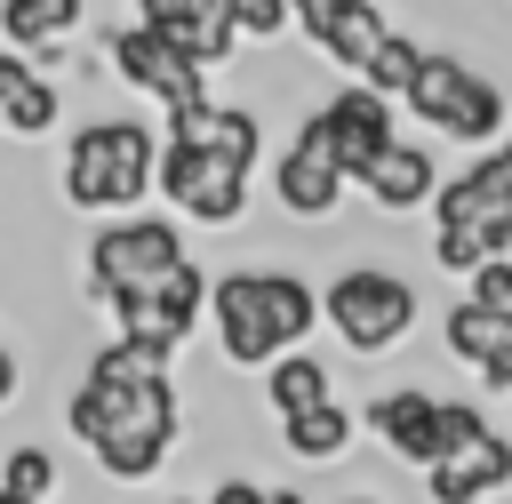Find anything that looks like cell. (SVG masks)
<instances>
[{"instance_id": "cell-16", "label": "cell", "mask_w": 512, "mask_h": 504, "mask_svg": "<svg viewBox=\"0 0 512 504\" xmlns=\"http://www.w3.org/2000/svg\"><path fill=\"white\" fill-rule=\"evenodd\" d=\"M360 192H368L384 216H408V208H424V200L440 192V168H432V152H424V144H400V136H392V144H384V160L360 176Z\"/></svg>"}, {"instance_id": "cell-19", "label": "cell", "mask_w": 512, "mask_h": 504, "mask_svg": "<svg viewBox=\"0 0 512 504\" xmlns=\"http://www.w3.org/2000/svg\"><path fill=\"white\" fill-rule=\"evenodd\" d=\"M88 16V0H0V40L8 48H56L72 40Z\"/></svg>"}, {"instance_id": "cell-21", "label": "cell", "mask_w": 512, "mask_h": 504, "mask_svg": "<svg viewBox=\"0 0 512 504\" xmlns=\"http://www.w3.org/2000/svg\"><path fill=\"white\" fill-rule=\"evenodd\" d=\"M320 400H336V392H328V368L288 344V352L264 368V408H272V416H296V408H320Z\"/></svg>"}, {"instance_id": "cell-15", "label": "cell", "mask_w": 512, "mask_h": 504, "mask_svg": "<svg viewBox=\"0 0 512 504\" xmlns=\"http://www.w3.org/2000/svg\"><path fill=\"white\" fill-rule=\"evenodd\" d=\"M464 216H512V144H488L456 184L432 192V224H464Z\"/></svg>"}, {"instance_id": "cell-31", "label": "cell", "mask_w": 512, "mask_h": 504, "mask_svg": "<svg viewBox=\"0 0 512 504\" xmlns=\"http://www.w3.org/2000/svg\"><path fill=\"white\" fill-rule=\"evenodd\" d=\"M8 400H16V352L0 344V408H8Z\"/></svg>"}, {"instance_id": "cell-4", "label": "cell", "mask_w": 512, "mask_h": 504, "mask_svg": "<svg viewBox=\"0 0 512 504\" xmlns=\"http://www.w3.org/2000/svg\"><path fill=\"white\" fill-rule=\"evenodd\" d=\"M400 104H408L424 128L456 136V144H496V128H504V96H496L472 64H456V56H424Z\"/></svg>"}, {"instance_id": "cell-26", "label": "cell", "mask_w": 512, "mask_h": 504, "mask_svg": "<svg viewBox=\"0 0 512 504\" xmlns=\"http://www.w3.org/2000/svg\"><path fill=\"white\" fill-rule=\"evenodd\" d=\"M416 64H424V48H416V40H408V32L392 24V40H384V48L368 56V72H360V80H368V88H384V96H408Z\"/></svg>"}, {"instance_id": "cell-33", "label": "cell", "mask_w": 512, "mask_h": 504, "mask_svg": "<svg viewBox=\"0 0 512 504\" xmlns=\"http://www.w3.org/2000/svg\"><path fill=\"white\" fill-rule=\"evenodd\" d=\"M344 504H376V496H344Z\"/></svg>"}, {"instance_id": "cell-29", "label": "cell", "mask_w": 512, "mask_h": 504, "mask_svg": "<svg viewBox=\"0 0 512 504\" xmlns=\"http://www.w3.org/2000/svg\"><path fill=\"white\" fill-rule=\"evenodd\" d=\"M264 496H272V488H256V480H240V472H232V480H216V496H208V504H264Z\"/></svg>"}, {"instance_id": "cell-23", "label": "cell", "mask_w": 512, "mask_h": 504, "mask_svg": "<svg viewBox=\"0 0 512 504\" xmlns=\"http://www.w3.org/2000/svg\"><path fill=\"white\" fill-rule=\"evenodd\" d=\"M56 120H64V88L40 80V72H24V80L0 96V128H8V136H48Z\"/></svg>"}, {"instance_id": "cell-34", "label": "cell", "mask_w": 512, "mask_h": 504, "mask_svg": "<svg viewBox=\"0 0 512 504\" xmlns=\"http://www.w3.org/2000/svg\"><path fill=\"white\" fill-rule=\"evenodd\" d=\"M0 504H24V496H0Z\"/></svg>"}, {"instance_id": "cell-1", "label": "cell", "mask_w": 512, "mask_h": 504, "mask_svg": "<svg viewBox=\"0 0 512 504\" xmlns=\"http://www.w3.org/2000/svg\"><path fill=\"white\" fill-rule=\"evenodd\" d=\"M160 184V136L144 120H88L64 144V200L80 216H120Z\"/></svg>"}, {"instance_id": "cell-17", "label": "cell", "mask_w": 512, "mask_h": 504, "mask_svg": "<svg viewBox=\"0 0 512 504\" xmlns=\"http://www.w3.org/2000/svg\"><path fill=\"white\" fill-rule=\"evenodd\" d=\"M384 40H392V24L376 16V0H352V8H336V16H328V24L312 32V48H320V56H336V64L352 72V80L368 72V56H376Z\"/></svg>"}, {"instance_id": "cell-18", "label": "cell", "mask_w": 512, "mask_h": 504, "mask_svg": "<svg viewBox=\"0 0 512 504\" xmlns=\"http://www.w3.org/2000/svg\"><path fill=\"white\" fill-rule=\"evenodd\" d=\"M512 248V216H464V224H440L432 232V256H440V272H456V280H472L488 256H504Z\"/></svg>"}, {"instance_id": "cell-11", "label": "cell", "mask_w": 512, "mask_h": 504, "mask_svg": "<svg viewBox=\"0 0 512 504\" xmlns=\"http://www.w3.org/2000/svg\"><path fill=\"white\" fill-rule=\"evenodd\" d=\"M320 128H328L336 168L360 184V176L384 160V144H392V96L360 80V88H344V96H328V104H320Z\"/></svg>"}, {"instance_id": "cell-32", "label": "cell", "mask_w": 512, "mask_h": 504, "mask_svg": "<svg viewBox=\"0 0 512 504\" xmlns=\"http://www.w3.org/2000/svg\"><path fill=\"white\" fill-rule=\"evenodd\" d=\"M264 504H304V496H296V488H272V496H264Z\"/></svg>"}, {"instance_id": "cell-5", "label": "cell", "mask_w": 512, "mask_h": 504, "mask_svg": "<svg viewBox=\"0 0 512 504\" xmlns=\"http://www.w3.org/2000/svg\"><path fill=\"white\" fill-rule=\"evenodd\" d=\"M168 264H184V232L168 216H120L88 240V296L112 304L128 288H152Z\"/></svg>"}, {"instance_id": "cell-3", "label": "cell", "mask_w": 512, "mask_h": 504, "mask_svg": "<svg viewBox=\"0 0 512 504\" xmlns=\"http://www.w3.org/2000/svg\"><path fill=\"white\" fill-rule=\"evenodd\" d=\"M320 320L352 344V352H392L408 328H416V288L376 272V264H352L320 288Z\"/></svg>"}, {"instance_id": "cell-10", "label": "cell", "mask_w": 512, "mask_h": 504, "mask_svg": "<svg viewBox=\"0 0 512 504\" xmlns=\"http://www.w3.org/2000/svg\"><path fill=\"white\" fill-rule=\"evenodd\" d=\"M344 168H336V152H328V128H320V112L296 128V144L280 152V168H272V200L288 208V216H304V224H328L336 208H344Z\"/></svg>"}, {"instance_id": "cell-27", "label": "cell", "mask_w": 512, "mask_h": 504, "mask_svg": "<svg viewBox=\"0 0 512 504\" xmlns=\"http://www.w3.org/2000/svg\"><path fill=\"white\" fill-rule=\"evenodd\" d=\"M232 16H240V32H256V40H272V32H288V0H224Z\"/></svg>"}, {"instance_id": "cell-14", "label": "cell", "mask_w": 512, "mask_h": 504, "mask_svg": "<svg viewBox=\"0 0 512 504\" xmlns=\"http://www.w3.org/2000/svg\"><path fill=\"white\" fill-rule=\"evenodd\" d=\"M168 136H184V144H208V152H224V160H240V168H256V144H264L256 112H240V104H216V96L168 104Z\"/></svg>"}, {"instance_id": "cell-9", "label": "cell", "mask_w": 512, "mask_h": 504, "mask_svg": "<svg viewBox=\"0 0 512 504\" xmlns=\"http://www.w3.org/2000/svg\"><path fill=\"white\" fill-rule=\"evenodd\" d=\"M208 320H216V336H224V360H232V368H272V360L288 352L264 272H224V280L208 288Z\"/></svg>"}, {"instance_id": "cell-24", "label": "cell", "mask_w": 512, "mask_h": 504, "mask_svg": "<svg viewBox=\"0 0 512 504\" xmlns=\"http://www.w3.org/2000/svg\"><path fill=\"white\" fill-rule=\"evenodd\" d=\"M264 288H272L280 336H288V344H304V336H312V320H320V296H312V280H296V272H264Z\"/></svg>"}, {"instance_id": "cell-28", "label": "cell", "mask_w": 512, "mask_h": 504, "mask_svg": "<svg viewBox=\"0 0 512 504\" xmlns=\"http://www.w3.org/2000/svg\"><path fill=\"white\" fill-rule=\"evenodd\" d=\"M200 8H208V0H136V16H144V24H160V32H168V24H184V16H200Z\"/></svg>"}, {"instance_id": "cell-22", "label": "cell", "mask_w": 512, "mask_h": 504, "mask_svg": "<svg viewBox=\"0 0 512 504\" xmlns=\"http://www.w3.org/2000/svg\"><path fill=\"white\" fill-rule=\"evenodd\" d=\"M280 440H288V456L328 464V456H344V448H352V408H336V400L296 408V416H280Z\"/></svg>"}, {"instance_id": "cell-2", "label": "cell", "mask_w": 512, "mask_h": 504, "mask_svg": "<svg viewBox=\"0 0 512 504\" xmlns=\"http://www.w3.org/2000/svg\"><path fill=\"white\" fill-rule=\"evenodd\" d=\"M104 392H112V384H104ZM176 432H184V408H176V384H168V376H144V384H128V392H112V424H104V440H96L104 480H152L160 456L176 448Z\"/></svg>"}, {"instance_id": "cell-13", "label": "cell", "mask_w": 512, "mask_h": 504, "mask_svg": "<svg viewBox=\"0 0 512 504\" xmlns=\"http://www.w3.org/2000/svg\"><path fill=\"white\" fill-rule=\"evenodd\" d=\"M504 480H512V440H504V432H480L472 448L424 464V496H432V504H480V496H496Z\"/></svg>"}, {"instance_id": "cell-30", "label": "cell", "mask_w": 512, "mask_h": 504, "mask_svg": "<svg viewBox=\"0 0 512 504\" xmlns=\"http://www.w3.org/2000/svg\"><path fill=\"white\" fill-rule=\"evenodd\" d=\"M288 8H296V24H304V32H320V24H328L336 8H352V0H288Z\"/></svg>"}, {"instance_id": "cell-8", "label": "cell", "mask_w": 512, "mask_h": 504, "mask_svg": "<svg viewBox=\"0 0 512 504\" xmlns=\"http://www.w3.org/2000/svg\"><path fill=\"white\" fill-rule=\"evenodd\" d=\"M104 56H112V72H120L128 88H144V96H160V104H192V96H208V88H200L208 64L184 56V48H176L160 24H144V16H136V24H112V32H104Z\"/></svg>"}, {"instance_id": "cell-7", "label": "cell", "mask_w": 512, "mask_h": 504, "mask_svg": "<svg viewBox=\"0 0 512 504\" xmlns=\"http://www.w3.org/2000/svg\"><path fill=\"white\" fill-rule=\"evenodd\" d=\"M208 288H216V280H208V272L184 256V264H168L152 288L112 296L104 312H112V328H120V336H144V344H168V352H176V344L192 336V320L208 312Z\"/></svg>"}, {"instance_id": "cell-12", "label": "cell", "mask_w": 512, "mask_h": 504, "mask_svg": "<svg viewBox=\"0 0 512 504\" xmlns=\"http://www.w3.org/2000/svg\"><path fill=\"white\" fill-rule=\"evenodd\" d=\"M368 424H376V440L400 456V464H440L448 456V400H432V392H384V400H368Z\"/></svg>"}, {"instance_id": "cell-25", "label": "cell", "mask_w": 512, "mask_h": 504, "mask_svg": "<svg viewBox=\"0 0 512 504\" xmlns=\"http://www.w3.org/2000/svg\"><path fill=\"white\" fill-rule=\"evenodd\" d=\"M48 488H56V456H48V448H8V456H0V496L48 504Z\"/></svg>"}, {"instance_id": "cell-6", "label": "cell", "mask_w": 512, "mask_h": 504, "mask_svg": "<svg viewBox=\"0 0 512 504\" xmlns=\"http://www.w3.org/2000/svg\"><path fill=\"white\" fill-rule=\"evenodd\" d=\"M160 200L192 224H240L248 208V168L208 152V144H184V136H160Z\"/></svg>"}, {"instance_id": "cell-20", "label": "cell", "mask_w": 512, "mask_h": 504, "mask_svg": "<svg viewBox=\"0 0 512 504\" xmlns=\"http://www.w3.org/2000/svg\"><path fill=\"white\" fill-rule=\"evenodd\" d=\"M504 344H512V320H504L488 296H464V304L448 312V352H456L464 368H488Z\"/></svg>"}]
</instances>
